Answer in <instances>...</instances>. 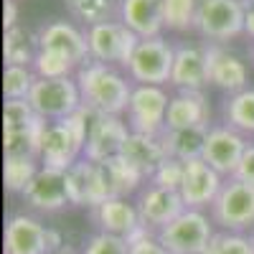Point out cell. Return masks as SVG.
Instances as JSON below:
<instances>
[{"instance_id": "cell-35", "label": "cell", "mask_w": 254, "mask_h": 254, "mask_svg": "<svg viewBox=\"0 0 254 254\" xmlns=\"http://www.w3.org/2000/svg\"><path fill=\"white\" fill-rule=\"evenodd\" d=\"M36 110L31 107L28 99H5L3 107V130H18L36 120Z\"/></svg>"}, {"instance_id": "cell-20", "label": "cell", "mask_w": 254, "mask_h": 254, "mask_svg": "<svg viewBox=\"0 0 254 254\" xmlns=\"http://www.w3.org/2000/svg\"><path fill=\"white\" fill-rule=\"evenodd\" d=\"M171 84L178 87L181 92H201L208 84L206 51L196 49V46H181V49H176Z\"/></svg>"}, {"instance_id": "cell-8", "label": "cell", "mask_w": 254, "mask_h": 254, "mask_svg": "<svg viewBox=\"0 0 254 254\" xmlns=\"http://www.w3.org/2000/svg\"><path fill=\"white\" fill-rule=\"evenodd\" d=\"M244 15L242 0H198L196 28L211 41H229L244 31Z\"/></svg>"}, {"instance_id": "cell-37", "label": "cell", "mask_w": 254, "mask_h": 254, "mask_svg": "<svg viewBox=\"0 0 254 254\" xmlns=\"http://www.w3.org/2000/svg\"><path fill=\"white\" fill-rule=\"evenodd\" d=\"M84 254H130V242L122 239V237H115V234H94L87 247H84Z\"/></svg>"}, {"instance_id": "cell-38", "label": "cell", "mask_w": 254, "mask_h": 254, "mask_svg": "<svg viewBox=\"0 0 254 254\" xmlns=\"http://www.w3.org/2000/svg\"><path fill=\"white\" fill-rule=\"evenodd\" d=\"M130 254H171L160 242L155 234H150V229H140L137 234H132L130 239Z\"/></svg>"}, {"instance_id": "cell-24", "label": "cell", "mask_w": 254, "mask_h": 254, "mask_svg": "<svg viewBox=\"0 0 254 254\" xmlns=\"http://www.w3.org/2000/svg\"><path fill=\"white\" fill-rule=\"evenodd\" d=\"M46 120L36 117L31 125L18 127V130H3V153L5 158H41V145H44Z\"/></svg>"}, {"instance_id": "cell-16", "label": "cell", "mask_w": 254, "mask_h": 254, "mask_svg": "<svg viewBox=\"0 0 254 254\" xmlns=\"http://www.w3.org/2000/svg\"><path fill=\"white\" fill-rule=\"evenodd\" d=\"M38 46H41V51H56L61 56H66L76 66H81V64H87L92 59L87 33L76 31L66 20H54V23H49L38 33Z\"/></svg>"}, {"instance_id": "cell-3", "label": "cell", "mask_w": 254, "mask_h": 254, "mask_svg": "<svg viewBox=\"0 0 254 254\" xmlns=\"http://www.w3.org/2000/svg\"><path fill=\"white\" fill-rule=\"evenodd\" d=\"M155 237L171 254H206L216 234L203 211L186 208L176 221L155 231Z\"/></svg>"}, {"instance_id": "cell-26", "label": "cell", "mask_w": 254, "mask_h": 254, "mask_svg": "<svg viewBox=\"0 0 254 254\" xmlns=\"http://www.w3.org/2000/svg\"><path fill=\"white\" fill-rule=\"evenodd\" d=\"M38 36H33L26 28H10L3 36V59L5 66H33V61L38 56Z\"/></svg>"}, {"instance_id": "cell-27", "label": "cell", "mask_w": 254, "mask_h": 254, "mask_svg": "<svg viewBox=\"0 0 254 254\" xmlns=\"http://www.w3.org/2000/svg\"><path fill=\"white\" fill-rule=\"evenodd\" d=\"M102 171H104V181H107V186H110L115 198L130 196L132 190H137L140 181L145 178L137 168H132L122 155L110 158V160H102Z\"/></svg>"}, {"instance_id": "cell-32", "label": "cell", "mask_w": 254, "mask_h": 254, "mask_svg": "<svg viewBox=\"0 0 254 254\" xmlns=\"http://www.w3.org/2000/svg\"><path fill=\"white\" fill-rule=\"evenodd\" d=\"M66 5L87 26L107 23L115 13V0H66Z\"/></svg>"}, {"instance_id": "cell-13", "label": "cell", "mask_w": 254, "mask_h": 254, "mask_svg": "<svg viewBox=\"0 0 254 254\" xmlns=\"http://www.w3.org/2000/svg\"><path fill=\"white\" fill-rule=\"evenodd\" d=\"M130 125H125L117 115H92L89 122V132H87V147H84V155L87 160L102 163L117 158L122 153L125 140L130 137Z\"/></svg>"}, {"instance_id": "cell-9", "label": "cell", "mask_w": 254, "mask_h": 254, "mask_svg": "<svg viewBox=\"0 0 254 254\" xmlns=\"http://www.w3.org/2000/svg\"><path fill=\"white\" fill-rule=\"evenodd\" d=\"M168 94L160 87H145L137 84L132 89V99L127 115H130V130L140 132V135H150V137H160L165 132V117H168Z\"/></svg>"}, {"instance_id": "cell-17", "label": "cell", "mask_w": 254, "mask_h": 254, "mask_svg": "<svg viewBox=\"0 0 254 254\" xmlns=\"http://www.w3.org/2000/svg\"><path fill=\"white\" fill-rule=\"evenodd\" d=\"M23 198L38 211H59V208H64L66 203H71L69 201V188H66V173L41 165L36 178L23 190Z\"/></svg>"}, {"instance_id": "cell-22", "label": "cell", "mask_w": 254, "mask_h": 254, "mask_svg": "<svg viewBox=\"0 0 254 254\" xmlns=\"http://www.w3.org/2000/svg\"><path fill=\"white\" fill-rule=\"evenodd\" d=\"M120 155L132 168H137L145 178H153V173L168 160L163 140L160 137H150V135H140V132H130V137H127L125 145H122Z\"/></svg>"}, {"instance_id": "cell-25", "label": "cell", "mask_w": 254, "mask_h": 254, "mask_svg": "<svg viewBox=\"0 0 254 254\" xmlns=\"http://www.w3.org/2000/svg\"><path fill=\"white\" fill-rule=\"evenodd\" d=\"M208 130H211L208 125L190 127V130H165L160 135V140H163V147H165L168 158H176L181 163L201 158L206 137H208Z\"/></svg>"}, {"instance_id": "cell-36", "label": "cell", "mask_w": 254, "mask_h": 254, "mask_svg": "<svg viewBox=\"0 0 254 254\" xmlns=\"http://www.w3.org/2000/svg\"><path fill=\"white\" fill-rule=\"evenodd\" d=\"M183 173H186V163L176 160V158H168L158 171L153 173V186L158 188H168V190H181L183 183Z\"/></svg>"}, {"instance_id": "cell-7", "label": "cell", "mask_w": 254, "mask_h": 254, "mask_svg": "<svg viewBox=\"0 0 254 254\" xmlns=\"http://www.w3.org/2000/svg\"><path fill=\"white\" fill-rule=\"evenodd\" d=\"M173 61H176V49L168 46V41H163L160 36L155 38H142L140 46L130 61V76L137 84L145 87H163L171 81L173 74Z\"/></svg>"}, {"instance_id": "cell-42", "label": "cell", "mask_w": 254, "mask_h": 254, "mask_svg": "<svg viewBox=\"0 0 254 254\" xmlns=\"http://www.w3.org/2000/svg\"><path fill=\"white\" fill-rule=\"evenodd\" d=\"M51 254H74V252H69V249H59V252H51Z\"/></svg>"}, {"instance_id": "cell-4", "label": "cell", "mask_w": 254, "mask_h": 254, "mask_svg": "<svg viewBox=\"0 0 254 254\" xmlns=\"http://www.w3.org/2000/svg\"><path fill=\"white\" fill-rule=\"evenodd\" d=\"M140 36L130 31L122 20H107V23L89 26L87 31V44H89V56L102 64H122L130 66V61L140 46Z\"/></svg>"}, {"instance_id": "cell-34", "label": "cell", "mask_w": 254, "mask_h": 254, "mask_svg": "<svg viewBox=\"0 0 254 254\" xmlns=\"http://www.w3.org/2000/svg\"><path fill=\"white\" fill-rule=\"evenodd\" d=\"M206 254H254V244L252 237H244L239 231H219L211 239Z\"/></svg>"}, {"instance_id": "cell-18", "label": "cell", "mask_w": 254, "mask_h": 254, "mask_svg": "<svg viewBox=\"0 0 254 254\" xmlns=\"http://www.w3.org/2000/svg\"><path fill=\"white\" fill-rule=\"evenodd\" d=\"M206 69H208V84L224 89V92H244L247 87V66L239 56L229 54L221 46H206Z\"/></svg>"}, {"instance_id": "cell-12", "label": "cell", "mask_w": 254, "mask_h": 254, "mask_svg": "<svg viewBox=\"0 0 254 254\" xmlns=\"http://www.w3.org/2000/svg\"><path fill=\"white\" fill-rule=\"evenodd\" d=\"M247 147H249V142H244L242 132H237L234 127H229V125L211 127L201 158L214 168L221 178H234Z\"/></svg>"}, {"instance_id": "cell-40", "label": "cell", "mask_w": 254, "mask_h": 254, "mask_svg": "<svg viewBox=\"0 0 254 254\" xmlns=\"http://www.w3.org/2000/svg\"><path fill=\"white\" fill-rule=\"evenodd\" d=\"M15 18H18L15 0H5V8H3V28H5V31L15 28Z\"/></svg>"}, {"instance_id": "cell-5", "label": "cell", "mask_w": 254, "mask_h": 254, "mask_svg": "<svg viewBox=\"0 0 254 254\" xmlns=\"http://www.w3.org/2000/svg\"><path fill=\"white\" fill-rule=\"evenodd\" d=\"M211 216L224 231H242L254 226V186L239 178H226L211 206Z\"/></svg>"}, {"instance_id": "cell-23", "label": "cell", "mask_w": 254, "mask_h": 254, "mask_svg": "<svg viewBox=\"0 0 254 254\" xmlns=\"http://www.w3.org/2000/svg\"><path fill=\"white\" fill-rule=\"evenodd\" d=\"M208 102L201 92H178L168 104L165 130H190L208 125Z\"/></svg>"}, {"instance_id": "cell-44", "label": "cell", "mask_w": 254, "mask_h": 254, "mask_svg": "<svg viewBox=\"0 0 254 254\" xmlns=\"http://www.w3.org/2000/svg\"><path fill=\"white\" fill-rule=\"evenodd\" d=\"M252 244H254V234H252Z\"/></svg>"}, {"instance_id": "cell-2", "label": "cell", "mask_w": 254, "mask_h": 254, "mask_svg": "<svg viewBox=\"0 0 254 254\" xmlns=\"http://www.w3.org/2000/svg\"><path fill=\"white\" fill-rule=\"evenodd\" d=\"M92 115L94 112L89 107H81L69 117L49 122L44 132V145H41V158H38L41 165L66 173L79 160V155H84Z\"/></svg>"}, {"instance_id": "cell-10", "label": "cell", "mask_w": 254, "mask_h": 254, "mask_svg": "<svg viewBox=\"0 0 254 254\" xmlns=\"http://www.w3.org/2000/svg\"><path fill=\"white\" fill-rule=\"evenodd\" d=\"M59 244L61 239L56 231L46 229L33 216L15 214L5 224V254H51L59 252Z\"/></svg>"}, {"instance_id": "cell-29", "label": "cell", "mask_w": 254, "mask_h": 254, "mask_svg": "<svg viewBox=\"0 0 254 254\" xmlns=\"http://www.w3.org/2000/svg\"><path fill=\"white\" fill-rule=\"evenodd\" d=\"M38 171L41 168H38L36 158H5V163H3L5 188L13 190V193H23Z\"/></svg>"}, {"instance_id": "cell-41", "label": "cell", "mask_w": 254, "mask_h": 254, "mask_svg": "<svg viewBox=\"0 0 254 254\" xmlns=\"http://www.w3.org/2000/svg\"><path fill=\"white\" fill-rule=\"evenodd\" d=\"M244 33L254 38V5H247V15H244Z\"/></svg>"}, {"instance_id": "cell-19", "label": "cell", "mask_w": 254, "mask_h": 254, "mask_svg": "<svg viewBox=\"0 0 254 254\" xmlns=\"http://www.w3.org/2000/svg\"><path fill=\"white\" fill-rule=\"evenodd\" d=\"M92 216H94L99 231L122 237V239H130L132 234H137V231L142 229L137 206H132L127 198H110V201H104L102 206L92 208Z\"/></svg>"}, {"instance_id": "cell-21", "label": "cell", "mask_w": 254, "mask_h": 254, "mask_svg": "<svg viewBox=\"0 0 254 254\" xmlns=\"http://www.w3.org/2000/svg\"><path fill=\"white\" fill-rule=\"evenodd\" d=\"M120 20L140 38H155L165 28L163 0H120Z\"/></svg>"}, {"instance_id": "cell-14", "label": "cell", "mask_w": 254, "mask_h": 254, "mask_svg": "<svg viewBox=\"0 0 254 254\" xmlns=\"http://www.w3.org/2000/svg\"><path fill=\"white\" fill-rule=\"evenodd\" d=\"M221 186H224V178L203 158H196V160L186 163V173H183V183H181L178 193L186 208L201 211L203 206H214Z\"/></svg>"}, {"instance_id": "cell-31", "label": "cell", "mask_w": 254, "mask_h": 254, "mask_svg": "<svg viewBox=\"0 0 254 254\" xmlns=\"http://www.w3.org/2000/svg\"><path fill=\"white\" fill-rule=\"evenodd\" d=\"M36 81H38V76L28 66H5L3 94H5V99H28Z\"/></svg>"}, {"instance_id": "cell-39", "label": "cell", "mask_w": 254, "mask_h": 254, "mask_svg": "<svg viewBox=\"0 0 254 254\" xmlns=\"http://www.w3.org/2000/svg\"><path fill=\"white\" fill-rule=\"evenodd\" d=\"M234 178H239V181L254 186V145L247 147V153H244V158H242V163H239V168H237V176H234Z\"/></svg>"}, {"instance_id": "cell-15", "label": "cell", "mask_w": 254, "mask_h": 254, "mask_svg": "<svg viewBox=\"0 0 254 254\" xmlns=\"http://www.w3.org/2000/svg\"><path fill=\"white\" fill-rule=\"evenodd\" d=\"M183 211H186V203H183L178 190H168V188H158V186H150L137 201L140 221L150 231L153 229L160 231L163 226L176 221Z\"/></svg>"}, {"instance_id": "cell-33", "label": "cell", "mask_w": 254, "mask_h": 254, "mask_svg": "<svg viewBox=\"0 0 254 254\" xmlns=\"http://www.w3.org/2000/svg\"><path fill=\"white\" fill-rule=\"evenodd\" d=\"M31 69L36 71L38 79H64V76H71V71L79 66L56 51H38Z\"/></svg>"}, {"instance_id": "cell-43", "label": "cell", "mask_w": 254, "mask_h": 254, "mask_svg": "<svg viewBox=\"0 0 254 254\" xmlns=\"http://www.w3.org/2000/svg\"><path fill=\"white\" fill-rule=\"evenodd\" d=\"M249 5H254V0H249Z\"/></svg>"}, {"instance_id": "cell-11", "label": "cell", "mask_w": 254, "mask_h": 254, "mask_svg": "<svg viewBox=\"0 0 254 254\" xmlns=\"http://www.w3.org/2000/svg\"><path fill=\"white\" fill-rule=\"evenodd\" d=\"M66 188H69V201L74 206L97 208L104 201L115 198L107 181H104L102 163H94L87 158H79L66 171Z\"/></svg>"}, {"instance_id": "cell-1", "label": "cell", "mask_w": 254, "mask_h": 254, "mask_svg": "<svg viewBox=\"0 0 254 254\" xmlns=\"http://www.w3.org/2000/svg\"><path fill=\"white\" fill-rule=\"evenodd\" d=\"M76 84H79L84 107H89L97 115H117V117L130 107L132 89H135L110 64H102L94 59L79 66Z\"/></svg>"}, {"instance_id": "cell-28", "label": "cell", "mask_w": 254, "mask_h": 254, "mask_svg": "<svg viewBox=\"0 0 254 254\" xmlns=\"http://www.w3.org/2000/svg\"><path fill=\"white\" fill-rule=\"evenodd\" d=\"M226 125L242 135H254V89H244L231 94L224 107Z\"/></svg>"}, {"instance_id": "cell-6", "label": "cell", "mask_w": 254, "mask_h": 254, "mask_svg": "<svg viewBox=\"0 0 254 254\" xmlns=\"http://www.w3.org/2000/svg\"><path fill=\"white\" fill-rule=\"evenodd\" d=\"M31 107L36 110L38 117L44 120H61V117H69L74 112H79L84 107L81 102V92H79V84L71 76H64V79H38L31 89Z\"/></svg>"}, {"instance_id": "cell-30", "label": "cell", "mask_w": 254, "mask_h": 254, "mask_svg": "<svg viewBox=\"0 0 254 254\" xmlns=\"http://www.w3.org/2000/svg\"><path fill=\"white\" fill-rule=\"evenodd\" d=\"M198 0H163V26L171 31L196 28Z\"/></svg>"}]
</instances>
